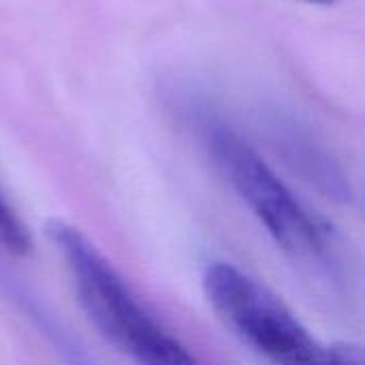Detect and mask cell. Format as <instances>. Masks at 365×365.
Returning a JSON list of instances; mask_svg holds the SVG:
<instances>
[{"mask_svg":"<svg viewBox=\"0 0 365 365\" xmlns=\"http://www.w3.org/2000/svg\"><path fill=\"white\" fill-rule=\"evenodd\" d=\"M47 235L64 261L83 312L120 353L135 365H199L77 227L49 220Z\"/></svg>","mask_w":365,"mask_h":365,"instance_id":"6da1fadb","label":"cell"},{"mask_svg":"<svg viewBox=\"0 0 365 365\" xmlns=\"http://www.w3.org/2000/svg\"><path fill=\"white\" fill-rule=\"evenodd\" d=\"M201 137L231 188L284 252L310 261L327 252L329 227L282 182L242 133L218 115H203Z\"/></svg>","mask_w":365,"mask_h":365,"instance_id":"7a4b0ae2","label":"cell"},{"mask_svg":"<svg viewBox=\"0 0 365 365\" xmlns=\"http://www.w3.org/2000/svg\"><path fill=\"white\" fill-rule=\"evenodd\" d=\"M203 293L222 325L274 365H329V346L257 278L227 261L203 272Z\"/></svg>","mask_w":365,"mask_h":365,"instance_id":"3957f363","label":"cell"},{"mask_svg":"<svg viewBox=\"0 0 365 365\" xmlns=\"http://www.w3.org/2000/svg\"><path fill=\"white\" fill-rule=\"evenodd\" d=\"M0 244L11 255L26 257L30 252V235L26 231V225L19 220L11 203L0 190Z\"/></svg>","mask_w":365,"mask_h":365,"instance_id":"277c9868","label":"cell"},{"mask_svg":"<svg viewBox=\"0 0 365 365\" xmlns=\"http://www.w3.org/2000/svg\"><path fill=\"white\" fill-rule=\"evenodd\" d=\"M329 365H364V353L349 342L329 344Z\"/></svg>","mask_w":365,"mask_h":365,"instance_id":"5b68a950","label":"cell"},{"mask_svg":"<svg viewBox=\"0 0 365 365\" xmlns=\"http://www.w3.org/2000/svg\"><path fill=\"white\" fill-rule=\"evenodd\" d=\"M306 2H310V4H321V6H329V4H334L336 0H306Z\"/></svg>","mask_w":365,"mask_h":365,"instance_id":"8992f818","label":"cell"}]
</instances>
